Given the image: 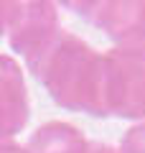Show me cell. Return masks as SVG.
Here are the masks:
<instances>
[{"mask_svg":"<svg viewBox=\"0 0 145 153\" xmlns=\"http://www.w3.org/2000/svg\"><path fill=\"white\" fill-rule=\"evenodd\" d=\"M18 120V97L13 94V74L0 61V130H10Z\"/></svg>","mask_w":145,"mask_h":153,"instance_id":"obj_1","label":"cell"},{"mask_svg":"<svg viewBox=\"0 0 145 153\" xmlns=\"http://www.w3.org/2000/svg\"><path fill=\"white\" fill-rule=\"evenodd\" d=\"M0 153H16V151H3V148H0Z\"/></svg>","mask_w":145,"mask_h":153,"instance_id":"obj_2","label":"cell"},{"mask_svg":"<svg viewBox=\"0 0 145 153\" xmlns=\"http://www.w3.org/2000/svg\"><path fill=\"white\" fill-rule=\"evenodd\" d=\"M0 5H3V0H0Z\"/></svg>","mask_w":145,"mask_h":153,"instance_id":"obj_3","label":"cell"}]
</instances>
